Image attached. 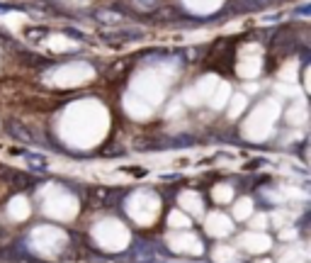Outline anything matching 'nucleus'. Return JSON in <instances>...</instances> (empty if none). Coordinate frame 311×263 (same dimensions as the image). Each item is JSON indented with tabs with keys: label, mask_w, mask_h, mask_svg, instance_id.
Returning a JSON list of instances; mask_svg holds the SVG:
<instances>
[{
	"label": "nucleus",
	"mask_w": 311,
	"mask_h": 263,
	"mask_svg": "<svg viewBox=\"0 0 311 263\" xmlns=\"http://www.w3.org/2000/svg\"><path fill=\"white\" fill-rule=\"evenodd\" d=\"M5 132H7L12 139L22 142V144H34V142H37V139H34V134L27 130L24 124H19V122H7V124H5Z\"/></svg>",
	"instance_id": "obj_1"
}]
</instances>
